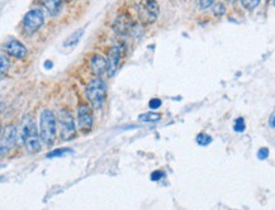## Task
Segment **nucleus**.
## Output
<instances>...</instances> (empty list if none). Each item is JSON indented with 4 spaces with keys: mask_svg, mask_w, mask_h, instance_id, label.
I'll list each match as a JSON object with an SVG mask.
<instances>
[{
    "mask_svg": "<svg viewBox=\"0 0 275 210\" xmlns=\"http://www.w3.org/2000/svg\"><path fill=\"white\" fill-rule=\"evenodd\" d=\"M20 138H22L24 147L28 153L36 155L41 151L42 138L39 132L37 131V126L28 115L23 118L22 127H20Z\"/></svg>",
    "mask_w": 275,
    "mask_h": 210,
    "instance_id": "f257e3e1",
    "label": "nucleus"
},
{
    "mask_svg": "<svg viewBox=\"0 0 275 210\" xmlns=\"http://www.w3.org/2000/svg\"><path fill=\"white\" fill-rule=\"evenodd\" d=\"M57 131V118L50 109H44L39 115V134L42 143L46 146H52L56 139Z\"/></svg>",
    "mask_w": 275,
    "mask_h": 210,
    "instance_id": "f03ea898",
    "label": "nucleus"
},
{
    "mask_svg": "<svg viewBox=\"0 0 275 210\" xmlns=\"http://www.w3.org/2000/svg\"><path fill=\"white\" fill-rule=\"evenodd\" d=\"M85 95L94 109H100L107 98V85L100 77H95L86 86Z\"/></svg>",
    "mask_w": 275,
    "mask_h": 210,
    "instance_id": "7ed1b4c3",
    "label": "nucleus"
},
{
    "mask_svg": "<svg viewBox=\"0 0 275 210\" xmlns=\"http://www.w3.org/2000/svg\"><path fill=\"white\" fill-rule=\"evenodd\" d=\"M140 22L143 25L154 24L159 18L160 8L156 0H140L136 6Z\"/></svg>",
    "mask_w": 275,
    "mask_h": 210,
    "instance_id": "20e7f679",
    "label": "nucleus"
},
{
    "mask_svg": "<svg viewBox=\"0 0 275 210\" xmlns=\"http://www.w3.org/2000/svg\"><path fill=\"white\" fill-rule=\"evenodd\" d=\"M57 126L60 129V138L65 142H69L76 137L74 117L67 109H61L57 113Z\"/></svg>",
    "mask_w": 275,
    "mask_h": 210,
    "instance_id": "39448f33",
    "label": "nucleus"
},
{
    "mask_svg": "<svg viewBox=\"0 0 275 210\" xmlns=\"http://www.w3.org/2000/svg\"><path fill=\"white\" fill-rule=\"evenodd\" d=\"M44 24V15L39 9H32L23 18V30L25 34L30 36L38 32Z\"/></svg>",
    "mask_w": 275,
    "mask_h": 210,
    "instance_id": "423d86ee",
    "label": "nucleus"
},
{
    "mask_svg": "<svg viewBox=\"0 0 275 210\" xmlns=\"http://www.w3.org/2000/svg\"><path fill=\"white\" fill-rule=\"evenodd\" d=\"M18 138V129L14 124H9V126L4 127L3 133H1V146H0V151H1V157L6 155L14 146L17 145Z\"/></svg>",
    "mask_w": 275,
    "mask_h": 210,
    "instance_id": "0eeeda50",
    "label": "nucleus"
},
{
    "mask_svg": "<svg viewBox=\"0 0 275 210\" xmlns=\"http://www.w3.org/2000/svg\"><path fill=\"white\" fill-rule=\"evenodd\" d=\"M112 28L119 36H128L135 28V22L128 14H119L113 22Z\"/></svg>",
    "mask_w": 275,
    "mask_h": 210,
    "instance_id": "6e6552de",
    "label": "nucleus"
},
{
    "mask_svg": "<svg viewBox=\"0 0 275 210\" xmlns=\"http://www.w3.org/2000/svg\"><path fill=\"white\" fill-rule=\"evenodd\" d=\"M122 55H123V49L119 44H116V46H112L109 49H108V70L107 74L108 76L112 77L116 75V72L118 71L119 63H121Z\"/></svg>",
    "mask_w": 275,
    "mask_h": 210,
    "instance_id": "1a4fd4ad",
    "label": "nucleus"
},
{
    "mask_svg": "<svg viewBox=\"0 0 275 210\" xmlns=\"http://www.w3.org/2000/svg\"><path fill=\"white\" fill-rule=\"evenodd\" d=\"M77 122H79L80 129L84 133H86L93 128V112H91V108L86 104H80L79 108H77Z\"/></svg>",
    "mask_w": 275,
    "mask_h": 210,
    "instance_id": "9d476101",
    "label": "nucleus"
},
{
    "mask_svg": "<svg viewBox=\"0 0 275 210\" xmlns=\"http://www.w3.org/2000/svg\"><path fill=\"white\" fill-rule=\"evenodd\" d=\"M4 49H5L9 56L15 58H24L28 55V49L25 48L24 44L22 42L17 41V39H11V41L6 42Z\"/></svg>",
    "mask_w": 275,
    "mask_h": 210,
    "instance_id": "9b49d317",
    "label": "nucleus"
},
{
    "mask_svg": "<svg viewBox=\"0 0 275 210\" xmlns=\"http://www.w3.org/2000/svg\"><path fill=\"white\" fill-rule=\"evenodd\" d=\"M90 67L93 74L96 77H100L103 74H105L108 70V62L103 56L100 55H94L90 58Z\"/></svg>",
    "mask_w": 275,
    "mask_h": 210,
    "instance_id": "f8f14e48",
    "label": "nucleus"
},
{
    "mask_svg": "<svg viewBox=\"0 0 275 210\" xmlns=\"http://www.w3.org/2000/svg\"><path fill=\"white\" fill-rule=\"evenodd\" d=\"M63 0H43L42 4H43L44 9H46L51 15H56V14L60 11V8L62 6Z\"/></svg>",
    "mask_w": 275,
    "mask_h": 210,
    "instance_id": "ddd939ff",
    "label": "nucleus"
},
{
    "mask_svg": "<svg viewBox=\"0 0 275 210\" xmlns=\"http://www.w3.org/2000/svg\"><path fill=\"white\" fill-rule=\"evenodd\" d=\"M84 32H85V29H84V28H81V29L76 30V32H74L72 34H70V36L65 39V42H63V47L76 46V44L79 43L80 39H81V37H83Z\"/></svg>",
    "mask_w": 275,
    "mask_h": 210,
    "instance_id": "4468645a",
    "label": "nucleus"
},
{
    "mask_svg": "<svg viewBox=\"0 0 275 210\" xmlns=\"http://www.w3.org/2000/svg\"><path fill=\"white\" fill-rule=\"evenodd\" d=\"M161 119V115L159 113L155 112H150V113H143L138 117V120L140 122H143V123H156L159 120Z\"/></svg>",
    "mask_w": 275,
    "mask_h": 210,
    "instance_id": "2eb2a0df",
    "label": "nucleus"
},
{
    "mask_svg": "<svg viewBox=\"0 0 275 210\" xmlns=\"http://www.w3.org/2000/svg\"><path fill=\"white\" fill-rule=\"evenodd\" d=\"M67 153H72L71 148H57V150H53L52 152L47 153V159H55V157H62V156H66Z\"/></svg>",
    "mask_w": 275,
    "mask_h": 210,
    "instance_id": "dca6fc26",
    "label": "nucleus"
},
{
    "mask_svg": "<svg viewBox=\"0 0 275 210\" xmlns=\"http://www.w3.org/2000/svg\"><path fill=\"white\" fill-rule=\"evenodd\" d=\"M196 141L199 146H202V147H207V146H209L212 143V137L207 133H199L198 136H197Z\"/></svg>",
    "mask_w": 275,
    "mask_h": 210,
    "instance_id": "f3484780",
    "label": "nucleus"
},
{
    "mask_svg": "<svg viewBox=\"0 0 275 210\" xmlns=\"http://www.w3.org/2000/svg\"><path fill=\"white\" fill-rule=\"evenodd\" d=\"M260 1H262V0H240L241 5L250 11L255 10V9L260 5Z\"/></svg>",
    "mask_w": 275,
    "mask_h": 210,
    "instance_id": "a211bd4d",
    "label": "nucleus"
},
{
    "mask_svg": "<svg viewBox=\"0 0 275 210\" xmlns=\"http://www.w3.org/2000/svg\"><path fill=\"white\" fill-rule=\"evenodd\" d=\"M234 129H235V132H237V133H242V132L245 131L246 129L245 119H244V118H237V119L235 120Z\"/></svg>",
    "mask_w": 275,
    "mask_h": 210,
    "instance_id": "6ab92c4d",
    "label": "nucleus"
},
{
    "mask_svg": "<svg viewBox=\"0 0 275 210\" xmlns=\"http://www.w3.org/2000/svg\"><path fill=\"white\" fill-rule=\"evenodd\" d=\"M9 65H10V62L6 58V56L1 55V57H0V71H1V75H5L8 72Z\"/></svg>",
    "mask_w": 275,
    "mask_h": 210,
    "instance_id": "aec40b11",
    "label": "nucleus"
},
{
    "mask_svg": "<svg viewBox=\"0 0 275 210\" xmlns=\"http://www.w3.org/2000/svg\"><path fill=\"white\" fill-rule=\"evenodd\" d=\"M213 13H215V15H217V16L225 15L226 14L225 4H222V3L215 4V5H213Z\"/></svg>",
    "mask_w": 275,
    "mask_h": 210,
    "instance_id": "412c9836",
    "label": "nucleus"
},
{
    "mask_svg": "<svg viewBox=\"0 0 275 210\" xmlns=\"http://www.w3.org/2000/svg\"><path fill=\"white\" fill-rule=\"evenodd\" d=\"M216 0H199V8L207 10L209 8H213Z\"/></svg>",
    "mask_w": 275,
    "mask_h": 210,
    "instance_id": "4be33fe9",
    "label": "nucleus"
},
{
    "mask_svg": "<svg viewBox=\"0 0 275 210\" xmlns=\"http://www.w3.org/2000/svg\"><path fill=\"white\" fill-rule=\"evenodd\" d=\"M269 157V150L267 147H263L258 151V159L259 160H267Z\"/></svg>",
    "mask_w": 275,
    "mask_h": 210,
    "instance_id": "5701e85b",
    "label": "nucleus"
},
{
    "mask_svg": "<svg viewBox=\"0 0 275 210\" xmlns=\"http://www.w3.org/2000/svg\"><path fill=\"white\" fill-rule=\"evenodd\" d=\"M149 107L151 108L152 110L159 109V108L161 107V100H160L159 98H152L151 100L149 101Z\"/></svg>",
    "mask_w": 275,
    "mask_h": 210,
    "instance_id": "b1692460",
    "label": "nucleus"
},
{
    "mask_svg": "<svg viewBox=\"0 0 275 210\" xmlns=\"http://www.w3.org/2000/svg\"><path fill=\"white\" fill-rule=\"evenodd\" d=\"M164 176H165V174H164V172H161V171H154L151 174V180L152 181L161 180V179H163Z\"/></svg>",
    "mask_w": 275,
    "mask_h": 210,
    "instance_id": "393cba45",
    "label": "nucleus"
},
{
    "mask_svg": "<svg viewBox=\"0 0 275 210\" xmlns=\"http://www.w3.org/2000/svg\"><path fill=\"white\" fill-rule=\"evenodd\" d=\"M269 126L272 127V128H275V113L272 115V117H270V119H269Z\"/></svg>",
    "mask_w": 275,
    "mask_h": 210,
    "instance_id": "a878e982",
    "label": "nucleus"
},
{
    "mask_svg": "<svg viewBox=\"0 0 275 210\" xmlns=\"http://www.w3.org/2000/svg\"><path fill=\"white\" fill-rule=\"evenodd\" d=\"M44 67L51 68L52 67V62H51V61H46V62H44Z\"/></svg>",
    "mask_w": 275,
    "mask_h": 210,
    "instance_id": "bb28decb",
    "label": "nucleus"
},
{
    "mask_svg": "<svg viewBox=\"0 0 275 210\" xmlns=\"http://www.w3.org/2000/svg\"><path fill=\"white\" fill-rule=\"evenodd\" d=\"M227 1H230V3H234L235 0H227Z\"/></svg>",
    "mask_w": 275,
    "mask_h": 210,
    "instance_id": "cd10ccee",
    "label": "nucleus"
},
{
    "mask_svg": "<svg viewBox=\"0 0 275 210\" xmlns=\"http://www.w3.org/2000/svg\"><path fill=\"white\" fill-rule=\"evenodd\" d=\"M274 6H275V0H274Z\"/></svg>",
    "mask_w": 275,
    "mask_h": 210,
    "instance_id": "c85d7f7f",
    "label": "nucleus"
}]
</instances>
